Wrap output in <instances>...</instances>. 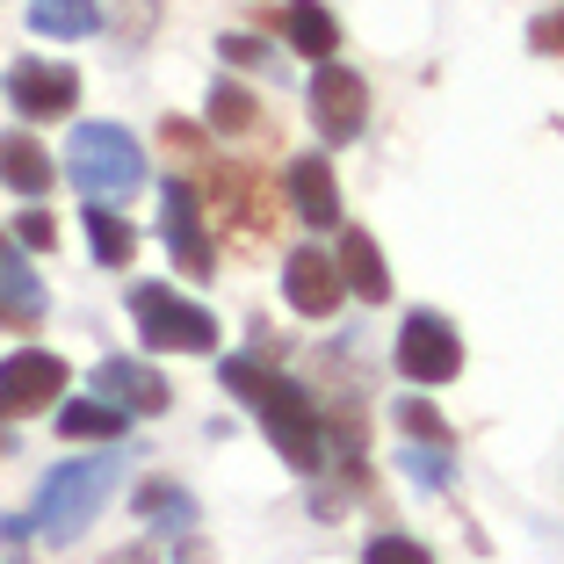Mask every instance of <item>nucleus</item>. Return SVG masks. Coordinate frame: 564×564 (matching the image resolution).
I'll return each mask as SVG.
<instances>
[{"label":"nucleus","instance_id":"17","mask_svg":"<svg viewBox=\"0 0 564 564\" xmlns=\"http://www.w3.org/2000/svg\"><path fill=\"white\" fill-rule=\"evenodd\" d=\"M123 420H131V413H117L109 399L58 405V434H66V442H123Z\"/></svg>","mask_w":564,"mask_h":564},{"label":"nucleus","instance_id":"2","mask_svg":"<svg viewBox=\"0 0 564 564\" xmlns=\"http://www.w3.org/2000/svg\"><path fill=\"white\" fill-rule=\"evenodd\" d=\"M66 174L87 203H109L117 210L123 196L145 188V152H138V138L123 123H80L73 145H66Z\"/></svg>","mask_w":564,"mask_h":564},{"label":"nucleus","instance_id":"20","mask_svg":"<svg viewBox=\"0 0 564 564\" xmlns=\"http://www.w3.org/2000/svg\"><path fill=\"white\" fill-rule=\"evenodd\" d=\"M87 239H95V261H109V268H123V261H131V247H138V232L109 210V203L87 210Z\"/></svg>","mask_w":564,"mask_h":564},{"label":"nucleus","instance_id":"4","mask_svg":"<svg viewBox=\"0 0 564 564\" xmlns=\"http://www.w3.org/2000/svg\"><path fill=\"white\" fill-rule=\"evenodd\" d=\"M253 413H261L268 442H275V448H282V456H290L297 470H318V464H326V434H318V413H312V399H304V391H297L290 377H275V383H268Z\"/></svg>","mask_w":564,"mask_h":564},{"label":"nucleus","instance_id":"16","mask_svg":"<svg viewBox=\"0 0 564 564\" xmlns=\"http://www.w3.org/2000/svg\"><path fill=\"white\" fill-rule=\"evenodd\" d=\"M282 30H290V51H304V58H318V66L340 51V30H333V15L318 8V0H290Z\"/></svg>","mask_w":564,"mask_h":564},{"label":"nucleus","instance_id":"7","mask_svg":"<svg viewBox=\"0 0 564 564\" xmlns=\"http://www.w3.org/2000/svg\"><path fill=\"white\" fill-rule=\"evenodd\" d=\"M312 117H318V131L333 138V145H348V138H362V123H369V87L355 80L348 66H318L312 73Z\"/></svg>","mask_w":564,"mask_h":564},{"label":"nucleus","instance_id":"8","mask_svg":"<svg viewBox=\"0 0 564 564\" xmlns=\"http://www.w3.org/2000/svg\"><path fill=\"white\" fill-rule=\"evenodd\" d=\"M8 101H15L30 123L73 117V101H80V73H73V66H44V58H22V66L8 73Z\"/></svg>","mask_w":564,"mask_h":564},{"label":"nucleus","instance_id":"5","mask_svg":"<svg viewBox=\"0 0 564 564\" xmlns=\"http://www.w3.org/2000/svg\"><path fill=\"white\" fill-rule=\"evenodd\" d=\"M464 369V340H456V326H448L442 312H413L399 326V377L413 383H448Z\"/></svg>","mask_w":564,"mask_h":564},{"label":"nucleus","instance_id":"9","mask_svg":"<svg viewBox=\"0 0 564 564\" xmlns=\"http://www.w3.org/2000/svg\"><path fill=\"white\" fill-rule=\"evenodd\" d=\"M160 232L182 261V275H210V239H203V210H196V188L188 182H166L160 188Z\"/></svg>","mask_w":564,"mask_h":564},{"label":"nucleus","instance_id":"25","mask_svg":"<svg viewBox=\"0 0 564 564\" xmlns=\"http://www.w3.org/2000/svg\"><path fill=\"white\" fill-rule=\"evenodd\" d=\"M529 51H543V58H564V8H550V15L529 22Z\"/></svg>","mask_w":564,"mask_h":564},{"label":"nucleus","instance_id":"23","mask_svg":"<svg viewBox=\"0 0 564 564\" xmlns=\"http://www.w3.org/2000/svg\"><path fill=\"white\" fill-rule=\"evenodd\" d=\"M8 239H15V247H30V253H44V247H58V225H51L44 210H22V217H15V232H8Z\"/></svg>","mask_w":564,"mask_h":564},{"label":"nucleus","instance_id":"11","mask_svg":"<svg viewBox=\"0 0 564 564\" xmlns=\"http://www.w3.org/2000/svg\"><path fill=\"white\" fill-rule=\"evenodd\" d=\"M95 391L117 405V413H166V399H174L160 369L131 362V355H109V362L95 369Z\"/></svg>","mask_w":564,"mask_h":564},{"label":"nucleus","instance_id":"22","mask_svg":"<svg viewBox=\"0 0 564 564\" xmlns=\"http://www.w3.org/2000/svg\"><path fill=\"white\" fill-rule=\"evenodd\" d=\"M399 427L420 434V448H448V442H456V434H448V420L434 413L427 399H399Z\"/></svg>","mask_w":564,"mask_h":564},{"label":"nucleus","instance_id":"6","mask_svg":"<svg viewBox=\"0 0 564 564\" xmlns=\"http://www.w3.org/2000/svg\"><path fill=\"white\" fill-rule=\"evenodd\" d=\"M51 399H66V362L44 348H22L0 362V413L22 420V413H44Z\"/></svg>","mask_w":564,"mask_h":564},{"label":"nucleus","instance_id":"28","mask_svg":"<svg viewBox=\"0 0 564 564\" xmlns=\"http://www.w3.org/2000/svg\"><path fill=\"white\" fill-rule=\"evenodd\" d=\"M182 564H210V550H203V543H182Z\"/></svg>","mask_w":564,"mask_h":564},{"label":"nucleus","instance_id":"27","mask_svg":"<svg viewBox=\"0 0 564 564\" xmlns=\"http://www.w3.org/2000/svg\"><path fill=\"white\" fill-rule=\"evenodd\" d=\"M225 58H232V66H268V44H253V36H225Z\"/></svg>","mask_w":564,"mask_h":564},{"label":"nucleus","instance_id":"13","mask_svg":"<svg viewBox=\"0 0 564 564\" xmlns=\"http://www.w3.org/2000/svg\"><path fill=\"white\" fill-rule=\"evenodd\" d=\"M340 282H348L362 304H383L391 297V268H383V253H377V239L362 232V225H340Z\"/></svg>","mask_w":564,"mask_h":564},{"label":"nucleus","instance_id":"19","mask_svg":"<svg viewBox=\"0 0 564 564\" xmlns=\"http://www.w3.org/2000/svg\"><path fill=\"white\" fill-rule=\"evenodd\" d=\"M138 514H145L152 529L188 535V529H196V499H188L182 485H160V478H152V485H138Z\"/></svg>","mask_w":564,"mask_h":564},{"label":"nucleus","instance_id":"15","mask_svg":"<svg viewBox=\"0 0 564 564\" xmlns=\"http://www.w3.org/2000/svg\"><path fill=\"white\" fill-rule=\"evenodd\" d=\"M0 182L22 188V196H44V188H51V152L36 145L30 131H8V138H0Z\"/></svg>","mask_w":564,"mask_h":564},{"label":"nucleus","instance_id":"29","mask_svg":"<svg viewBox=\"0 0 564 564\" xmlns=\"http://www.w3.org/2000/svg\"><path fill=\"white\" fill-rule=\"evenodd\" d=\"M0 456H15V434H8V413H0Z\"/></svg>","mask_w":564,"mask_h":564},{"label":"nucleus","instance_id":"14","mask_svg":"<svg viewBox=\"0 0 564 564\" xmlns=\"http://www.w3.org/2000/svg\"><path fill=\"white\" fill-rule=\"evenodd\" d=\"M0 318H15V326H36L44 318V282L30 275L22 247L0 232Z\"/></svg>","mask_w":564,"mask_h":564},{"label":"nucleus","instance_id":"30","mask_svg":"<svg viewBox=\"0 0 564 564\" xmlns=\"http://www.w3.org/2000/svg\"><path fill=\"white\" fill-rule=\"evenodd\" d=\"M117 564H145V550H123V557H117Z\"/></svg>","mask_w":564,"mask_h":564},{"label":"nucleus","instance_id":"1","mask_svg":"<svg viewBox=\"0 0 564 564\" xmlns=\"http://www.w3.org/2000/svg\"><path fill=\"white\" fill-rule=\"evenodd\" d=\"M117 442H101L95 456H73V464H51V478L36 485V514L30 529L44 535V543H80L87 521L101 514V499H109V485H117L123 456H109Z\"/></svg>","mask_w":564,"mask_h":564},{"label":"nucleus","instance_id":"24","mask_svg":"<svg viewBox=\"0 0 564 564\" xmlns=\"http://www.w3.org/2000/svg\"><path fill=\"white\" fill-rule=\"evenodd\" d=\"M369 564H434V557L413 535H377V543H369Z\"/></svg>","mask_w":564,"mask_h":564},{"label":"nucleus","instance_id":"10","mask_svg":"<svg viewBox=\"0 0 564 564\" xmlns=\"http://www.w3.org/2000/svg\"><path fill=\"white\" fill-rule=\"evenodd\" d=\"M340 290H348V282H340V268H333L318 247H297L290 261H282V297L297 304L304 318H326V312H340Z\"/></svg>","mask_w":564,"mask_h":564},{"label":"nucleus","instance_id":"18","mask_svg":"<svg viewBox=\"0 0 564 564\" xmlns=\"http://www.w3.org/2000/svg\"><path fill=\"white\" fill-rule=\"evenodd\" d=\"M30 30L36 36H95L101 8L95 0H30Z\"/></svg>","mask_w":564,"mask_h":564},{"label":"nucleus","instance_id":"26","mask_svg":"<svg viewBox=\"0 0 564 564\" xmlns=\"http://www.w3.org/2000/svg\"><path fill=\"white\" fill-rule=\"evenodd\" d=\"M405 470H413L420 485H448V464H442V448H413V456H405Z\"/></svg>","mask_w":564,"mask_h":564},{"label":"nucleus","instance_id":"21","mask_svg":"<svg viewBox=\"0 0 564 564\" xmlns=\"http://www.w3.org/2000/svg\"><path fill=\"white\" fill-rule=\"evenodd\" d=\"M210 123H217V131H253V95L232 87V80H217L210 87Z\"/></svg>","mask_w":564,"mask_h":564},{"label":"nucleus","instance_id":"12","mask_svg":"<svg viewBox=\"0 0 564 564\" xmlns=\"http://www.w3.org/2000/svg\"><path fill=\"white\" fill-rule=\"evenodd\" d=\"M282 182H290V203H297L304 225H318V232H340V188H333V166L318 160V152L290 160V166H282Z\"/></svg>","mask_w":564,"mask_h":564},{"label":"nucleus","instance_id":"3","mask_svg":"<svg viewBox=\"0 0 564 564\" xmlns=\"http://www.w3.org/2000/svg\"><path fill=\"white\" fill-rule=\"evenodd\" d=\"M131 312H138V333H145L152 348H174V355H210L217 348V318L203 312V304L160 290V282H145V290H138Z\"/></svg>","mask_w":564,"mask_h":564}]
</instances>
